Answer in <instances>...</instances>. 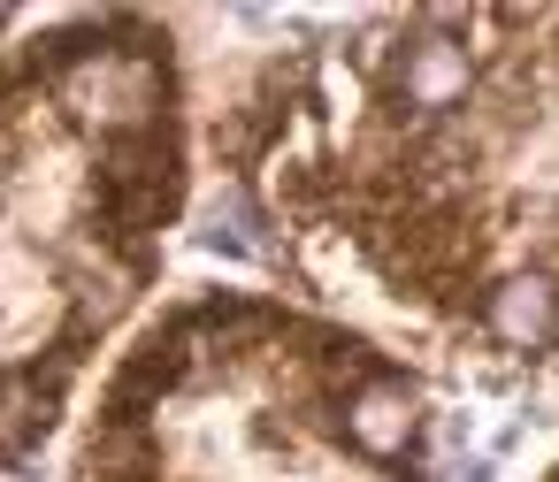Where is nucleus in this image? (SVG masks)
Returning a JSON list of instances; mask_svg holds the SVG:
<instances>
[{"instance_id": "nucleus-4", "label": "nucleus", "mask_w": 559, "mask_h": 482, "mask_svg": "<svg viewBox=\"0 0 559 482\" xmlns=\"http://www.w3.org/2000/svg\"><path fill=\"white\" fill-rule=\"evenodd\" d=\"M483 329H490L506 352H544V345H559V276H544V268L498 276V284L483 291Z\"/></svg>"}, {"instance_id": "nucleus-5", "label": "nucleus", "mask_w": 559, "mask_h": 482, "mask_svg": "<svg viewBox=\"0 0 559 482\" xmlns=\"http://www.w3.org/2000/svg\"><path fill=\"white\" fill-rule=\"evenodd\" d=\"M414 436H421V398H414L406 375H368V383L345 398V444H353V451L399 459V451H414Z\"/></svg>"}, {"instance_id": "nucleus-8", "label": "nucleus", "mask_w": 559, "mask_h": 482, "mask_svg": "<svg viewBox=\"0 0 559 482\" xmlns=\"http://www.w3.org/2000/svg\"><path fill=\"white\" fill-rule=\"evenodd\" d=\"M200 238L215 245V253H261V238H253V207H246V192H223L207 215H200Z\"/></svg>"}, {"instance_id": "nucleus-3", "label": "nucleus", "mask_w": 559, "mask_h": 482, "mask_svg": "<svg viewBox=\"0 0 559 482\" xmlns=\"http://www.w3.org/2000/svg\"><path fill=\"white\" fill-rule=\"evenodd\" d=\"M391 93L414 108V116H452V108H467V93H475V55L452 39V32H406V47H399V62H391Z\"/></svg>"}, {"instance_id": "nucleus-9", "label": "nucleus", "mask_w": 559, "mask_h": 482, "mask_svg": "<svg viewBox=\"0 0 559 482\" xmlns=\"http://www.w3.org/2000/svg\"><path fill=\"white\" fill-rule=\"evenodd\" d=\"M444 482H483V459H467V467H444Z\"/></svg>"}, {"instance_id": "nucleus-2", "label": "nucleus", "mask_w": 559, "mask_h": 482, "mask_svg": "<svg viewBox=\"0 0 559 482\" xmlns=\"http://www.w3.org/2000/svg\"><path fill=\"white\" fill-rule=\"evenodd\" d=\"M100 207H108V222H116V238H139V230H154L169 207H177V154H169V138H123L108 161H100Z\"/></svg>"}, {"instance_id": "nucleus-1", "label": "nucleus", "mask_w": 559, "mask_h": 482, "mask_svg": "<svg viewBox=\"0 0 559 482\" xmlns=\"http://www.w3.org/2000/svg\"><path fill=\"white\" fill-rule=\"evenodd\" d=\"M55 47H62V108L85 131H108V138L154 131L169 100V70L154 47H78V39H55Z\"/></svg>"}, {"instance_id": "nucleus-7", "label": "nucleus", "mask_w": 559, "mask_h": 482, "mask_svg": "<svg viewBox=\"0 0 559 482\" xmlns=\"http://www.w3.org/2000/svg\"><path fill=\"white\" fill-rule=\"evenodd\" d=\"M146 474H154L146 436H139L131 421H108V429L93 436V451H85V482H146Z\"/></svg>"}, {"instance_id": "nucleus-10", "label": "nucleus", "mask_w": 559, "mask_h": 482, "mask_svg": "<svg viewBox=\"0 0 559 482\" xmlns=\"http://www.w3.org/2000/svg\"><path fill=\"white\" fill-rule=\"evenodd\" d=\"M551 482H559V474H551Z\"/></svg>"}, {"instance_id": "nucleus-6", "label": "nucleus", "mask_w": 559, "mask_h": 482, "mask_svg": "<svg viewBox=\"0 0 559 482\" xmlns=\"http://www.w3.org/2000/svg\"><path fill=\"white\" fill-rule=\"evenodd\" d=\"M55 421V383L24 375V367H0V459H24Z\"/></svg>"}]
</instances>
